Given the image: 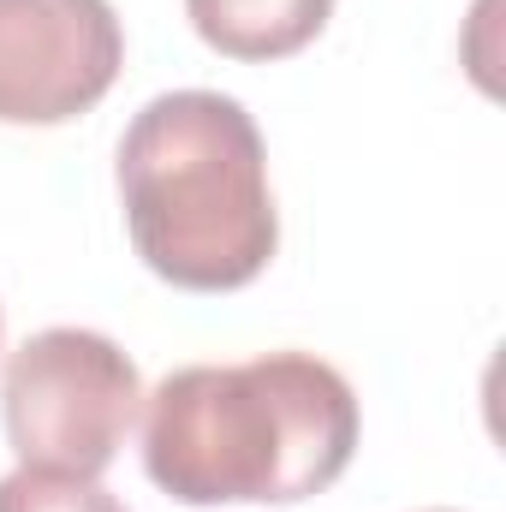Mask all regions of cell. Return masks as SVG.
<instances>
[{
	"instance_id": "cell-1",
	"label": "cell",
	"mask_w": 506,
	"mask_h": 512,
	"mask_svg": "<svg viewBox=\"0 0 506 512\" xmlns=\"http://www.w3.org/2000/svg\"><path fill=\"white\" fill-rule=\"evenodd\" d=\"M358 393L316 352L185 364L149 393L143 471L185 507H292L346 477Z\"/></svg>"
},
{
	"instance_id": "cell-2",
	"label": "cell",
	"mask_w": 506,
	"mask_h": 512,
	"mask_svg": "<svg viewBox=\"0 0 506 512\" xmlns=\"http://www.w3.org/2000/svg\"><path fill=\"white\" fill-rule=\"evenodd\" d=\"M120 203L149 274L185 292H239L280 245L262 131L221 90H167L131 120Z\"/></svg>"
},
{
	"instance_id": "cell-3",
	"label": "cell",
	"mask_w": 506,
	"mask_h": 512,
	"mask_svg": "<svg viewBox=\"0 0 506 512\" xmlns=\"http://www.w3.org/2000/svg\"><path fill=\"white\" fill-rule=\"evenodd\" d=\"M143 411V382L126 352L96 328L30 334L0 376V417L18 465L102 477Z\"/></svg>"
},
{
	"instance_id": "cell-4",
	"label": "cell",
	"mask_w": 506,
	"mask_h": 512,
	"mask_svg": "<svg viewBox=\"0 0 506 512\" xmlns=\"http://www.w3.org/2000/svg\"><path fill=\"white\" fill-rule=\"evenodd\" d=\"M126 66L108 0H0V126H66Z\"/></svg>"
},
{
	"instance_id": "cell-5",
	"label": "cell",
	"mask_w": 506,
	"mask_h": 512,
	"mask_svg": "<svg viewBox=\"0 0 506 512\" xmlns=\"http://www.w3.org/2000/svg\"><path fill=\"white\" fill-rule=\"evenodd\" d=\"M191 30L227 60H286L322 36L334 0H185Z\"/></svg>"
},
{
	"instance_id": "cell-6",
	"label": "cell",
	"mask_w": 506,
	"mask_h": 512,
	"mask_svg": "<svg viewBox=\"0 0 506 512\" xmlns=\"http://www.w3.org/2000/svg\"><path fill=\"white\" fill-rule=\"evenodd\" d=\"M0 512H126L96 477H66V471H30L18 465L0 477Z\"/></svg>"
}]
</instances>
